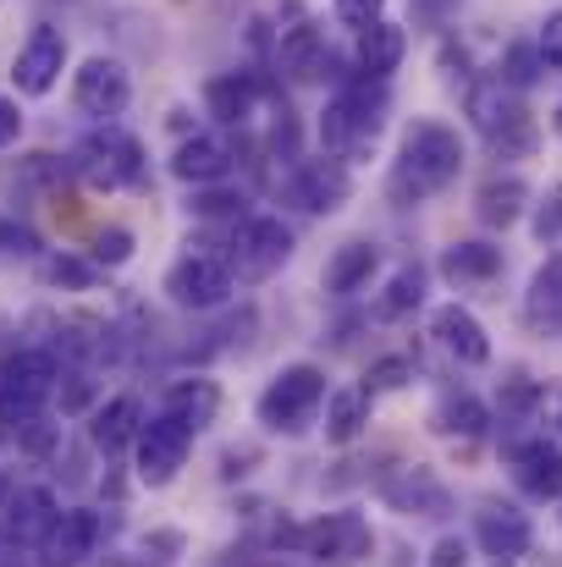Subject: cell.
<instances>
[{"instance_id":"obj_21","label":"cell","mask_w":562,"mask_h":567,"mask_svg":"<svg viewBox=\"0 0 562 567\" xmlns=\"http://www.w3.org/2000/svg\"><path fill=\"white\" fill-rule=\"evenodd\" d=\"M380 496L397 513H419V518H441L447 513V491L430 480V468H402V480H386Z\"/></svg>"},{"instance_id":"obj_22","label":"cell","mask_w":562,"mask_h":567,"mask_svg":"<svg viewBox=\"0 0 562 567\" xmlns=\"http://www.w3.org/2000/svg\"><path fill=\"white\" fill-rule=\"evenodd\" d=\"M419 303H425V270H419V265H402V270H391V276H386V287L375 292L370 320L397 326V320H408Z\"/></svg>"},{"instance_id":"obj_2","label":"cell","mask_w":562,"mask_h":567,"mask_svg":"<svg viewBox=\"0 0 562 567\" xmlns=\"http://www.w3.org/2000/svg\"><path fill=\"white\" fill-rule=\"evenodd\" d=\"M469 122H474V133L486 138V150L497 161H530L535 144H541L530 111L513 100V89L502 78H486V83L469 89Z\"/></svg>"},{"instance_id":"obj_20","label":"cell","mask_w":562,"mask_h":567,"mask_svg":"<svg viewBox=\"0 0 562 567\" xmlns=\"http://www.w3.org/2000/svg\"><path fill=\"white\" fill-rule=\"evenodd\" d=\"M474 540L486 546V557L497 563H519L530 551V518L519 507H486L474 518Z\"/></svg>"},{"instance_id":"obj_3","label":"cell","mask_w":562,"mask_h":567,"mask_svg":"<svg viewBox=\"0 0 562 567\" xmlns=\"http://www.w3.org/2000/svg\"><path fill=\"white\" fill-rule=\"evenodd\" d=\"M67 172H78L94 193L144 188V177H150V166H144V144H139L133 133H122L116 122H105L100 133H89V138L72 150Z\"/></svg>"},{"instance_id":"obj_15","label":"cell","mask_w":562,"mask_h":567,"mask_svg":"<svg viewBox=\"0 0 562 567\" xmlns=\"http://www.w3.org/2000/svg\"><path fill=\"white\" fill-rule=\"evenodd\" d=\"M237 166V150L221 138V133H193L172 150V177L187 188H204V183H226Z\"/></svg>"},{"instance_id":"obj_1","label":"cell","mask_w":562,"mask_h":567,"mask_svg":"<svg viewBox=\"0 0 562 567\" xmlns=\"http://www.w3.org/2000/svg\"><path fill=\"white\" fill-rule=\"evenodd\" d=\"M463 172V138L447 127V122H413L402 133V150L391 161V177H386V198L397 209H413L425 198H436L441 188H452Z\"/></svg>"},{"instance_id":"obj_28","label":"cell","mask_w":562,"mask_h":567,"mask_svg":"<svg viewBox=\"0 0 562 567\" xmlns=\"http://www.w3.org/2000/svg\"><path fill=\"white\" fill-rule=\"evenodd\" d=\"M39 276H44V287H61V292H89V287H100V265L94 259H83V254H44L39 259Z\"/></svg>"},{"instance_id":"obj_41","label":"cell","mask_w":562,"mask_h":567,"mask_svg":"<svg viewBox=\"0 0 562 567\" xmlns=\"http://www.w3.org/2000/svg\"><path fill=\"white\" fill-rule=\"evenodd\" d=\"M22 138V105L11 94H0V150H11Z\"/></svg>"},{"instance_id":"obj_34","label":"cell","mask_w":562,"mask_h":567,"mask_svg":"<svg viewBox=\"0 0 562 567\" xmlns=\"http://www.w3.org/2000/svg\"><path fill=\"white\" fill-rule=\"evenodd\" d=\"M546 72V61H541V50L535 44H508V61H502V83L519 94V89H530L535 78Z\"/></svg>"},{"instance_id":"obj_5","label":"cell","mask_w":562,"mask_h":567,"mask_svg":"<svg viewBox=\"0 0 562 567\" xmlns=\"http://www.w3.org/2000/svg\"><path fill=\"white\" fill-rule=\"evenodd\" d=\"M161 292L177 303V309H193V315H215V309H226L232 303V292H237V276H232V265H226V254H215V248H193L187 243V254L166 270V281H161Z\"/></svg>"},{"instance_id":"obj_24","label":"cell","mask_w":562,"mask_h":567,"mask_svg":"<svg viewBox=\"0 0 562 567\" xmlns=\"http://www.w3.org/2000/svg\"><path fill=\"white\" fill-rule=\"evenodd\" d=\"M166 413H177L187 430L198 435V430L221 413V385H215V380H204V375L172 380V385H166Z\"/></svg>"},{"instance_id":"obj_27","label":"cell","mask_w":562,"mask_h":567,"mask_svg":"<svg viewBox=\"0 0 562 567\" xmlns=\"http://www.w3.org/2000/svg\"><path fill=\"white\" fill-rule=\"evenodd\" d=\"M365 424H370V391L365 385H343V391L326 396V441L331 446H348Z\"/></svg>"},{"instance_id":"obj_30","label":"cell","mask_w":562,"mask_h":567,"mask_svg":"<svg viewBox=\"0 0 562 567\" xmlns=\"http://www.w3.org/2000/svg\"><path fill=\"white\" fill-rule=\"evenodd\" d=\"M187 209H193L198 220H226V226H237V220L248 215V198H243V188H221V183H204V188H193Z\"/></svg>"},{"instance_id":"obj_36","label":"cell","mask_w":562,"mask_h":567,"mask_svg":"<svg viewBox=\"0 0 562 567\" xmlns=\"http://www.w3.org/2000/svg\"><path fill=\"white\" fill-rule=\"evenodd\" d=\"M331 11H337V22H343L348 33H365L370 22L386 17V0H331Z\"/></svg>"},{"instance_id":"obj_33","label":"cell","mask_w":562,"mask_h":567,"mask_svg":"<svg viewBox=\"0 0 562 567\" xmlns=\"http://www.w3.org/2000/svg\"><path fill=\"white\" fill-rule=\"evenodd\" d=\"M133 248H139V243H133V231H127V226H100V231H94L89 259H94L100 270H122V265L133 259Z\"/></svg>"},{"instance_id":"obj_42","label":"cell","mask_w":562,"mask_h":567,"mask_svg":"<svg viewBox=\"0 0 562 567\" xmlns=\"http://www.w3.org/2000/svg\"><path fill=\"white\" fill-rule=\"evenodd\" d=\"M535 396H541V385H530V380H513V385H502V408H508V413H524V408H535Z\"/></svg>"},{"instance_id":"obj_19","label":"cell","mask_w":562,"mask_h":567,"mask_svg":"<svg viewBox=\"0 0 562 567\" xmlns=\"http://www.w3.org/2000/svg\"><path fill=\"white\" fill-rule=\"evenodd\" d=\"M55 513H61V507H55L50 491H39V485H17V502H11V513H6V524H0V540L17 546V551H22V546L33 551L39 535L55 524Z\"/></svg>"},{"instance_id":"obj_17","label":"cell","mask_w":562,"mask_h":567,"mask_svg":"<svg viewBox=\"0 0 562 567\" xmlns=\"http://www.w3.org/2000/svg\"><path fill=\"white\" fill-rule=\"evenodd\" d=\"M513 480L530 502H562V446L552 441L513 446Z\"/></svg>"},{"instance_id":"obj_40","label":"cell","mask_w":562,"mask_h":567,"mask_svg":"<svg viewBox=\"0 0 562 567\" xmlns=\"http://www.w3.org/2000/svg\"><path fill=\"white\" fill-rule=\"evenodd\" d=\"M430 567H469V546H463L458 535H441V540L430 546Z\"/></svg>"},{"instance_id":"obj_29","label":"cell","mask_w":562,"mask_h":567,"mask_svg":"<svg viewBox=\"0 0 562 567\" xmlns=\"http://www.w3.org/2000/svg\"><path fill=\"white\" fill-rule=\"evenodd\" d=\"M486 424H491V408L480 396H469V391H447L441 408H436V430L441 435H480Z\"/></svg>"},{"instance_id":"obj_26","label":"cell","mask_w":562,"mask_h":567,"mask_svg":"<svg viewBox=\"0 0 562 567\" xmlns=\"http://www.w3.org/2000/svg\"><path fill=\"white\" fill-rule=\"evenodd\" d=\"M502 270V248L497 243H452L441 254V276L452 287H469V281H491Z\"/></svg>"},{"instance_id":"obj_35","label":"cell","mask_w":562,"mask_h":567,"mask_svg":"<svg viewBox=\"0 0 562 567\" xmlns=\"http://www.w3.org/2000/svg\"><path fill=\"white\" fill-rule=\"evenodd\" d=\"M408 380H413V364L391 353V359H375V364H370V375H365V391H370V396H380V391H402Z\"/></svg>"},{"instance_id":"obj_11","label":"cell","mask_w":562,"mask_h":567,"mask_svg":"<svg viewBox=\"0 0 562 567\" xmlns=\"http://www.w3.org/2000/svg\"><path fill=\"white\" fill-rule=\"evenodd\" d=\"M39 567H83L100 551V513L94 507H67L55 524L39 535Z\"/></svg>"},{"instance_id":"obj_8","label":"cell","mask_w":562,"mask_h":567,"mask_svg":"<svg viewBox=\"0 0 562 567\" xmlns=\"http://www.w3.org/2000/svg\"><path fill=\"white\" fill-rule=\"evenodd\" d=\"M72 105L94 122H116L133 105V72L116 55H89L72 72Z\"/></svg>"},{"instance_id":"obj_39","label":"cell","mask_w":562,"mask_h":567,"mask_svg":"<svg viewBox=\"0 0 562 567\" xmlns=\"http://www.w3.org/2000/svg\"><path fill=\"white\" fill-rule=\"evenodd\" d=\"M0 254H17V259H33L39 254V237L17 220H0Z\"/></svg>"},{"instance_id":"obj_43","label":"cell","mask_w":562,"mask_h":567,"mask_svg":"<svg viewBox=\"0 0 562 567\" xmlns=\"http://www.w3.org/2000/svg\"><path fill=\"white\" fill-rule=\"evenodd\" d=\"M11 502H17V480L0 468V524H6V513H11Z\"/></svg>"},{"instance_id":"obj_32","label":"cell","mask_w":562,"mask_h":567,"mask_svg":"<svg viewBox=\"0 0 562 567\" xmlns=\"http://www.w3.org/2000/svg\"><path fill=\"white\" fill-rule=\"evenodd\" d=\"M177 551H183V535H177V529H155V535H144L116 567H172Z\"/></svg>"},{"instance_id":"obj_6","label":"cell","mask_w":562,"mask_h":567,"mask_svg":"<svg viewBox=\"0 0 562 567\" xmlns=\"http://www.w3.org/2000/svg\"><path fill=\"white\" fill-rule=\"evenodd\" d=\"M320 408H326V370L320 364H287V370H276L270 385L259 391V402H254L259 424L265 430H282V435L304 430Z\"/></svg>"},{"instance_id":"obj_4","label":"cell","mask_w":562,"mask_h":567,"mask_svg":"<svg viewBox=\"0 0 562 567\" xmlns=\"http://www.w3.org/2000/svg\"><path fill=\"white\" fill-rule=\"evenodd\" d=\"M293 259V226L276 215H243L237 226H226V265L243 287L270 281L282 265Z\"/></svg>"},{"instance_id":"obj_16","label":"cell","mask_w":562,"mask_h":567,"mask_svg":"<svg viewBox=\"0 0 562 567\" xmlns=\"http://www.w3.org/2000/svg\"><path fill=\"white\" fill-rule=\"evenodd\" d=\"M402 55H408V28L391 22V17L370 22L365 33H354V72L359 78H391L402 66Z\"/></svg>"},{"instance_id":"obj_9","label":"cell","mask_w":562,"mask_h":567,"mask_svg":"<svg viewBox=\"0 0 562 567\" xmlns=\"http://www.w3.org/2000/svg\"><path fill=\"white\" fill-rule=\"evenodd\" d=\"M61 72H67V33H61L55 22H39V28L22 39L17 61H11V83H17V94L44 100V94L61 83Z\"/></svg>"},{"instance_id":"obj_18","label":"cell","mask_w":562,"mask_h":567,"mask_svg":"<svg viewBox=\"0 0 562 567\" xmlns=\"http://www.w3.org/2000/svg\"><path fill=\"white\" fill-rule=\"evenodd\" d=\"M139 430H144V402H139V396H111V402H100L94 419H89V441H94L100 457L127 452V446L139 441Z\"/></svg>"},{"instance_id":"obj_12","label":"cell","mask_w":562,"mask_h":567,"mask_svg":"<svg viewBox=\"0 0 562 567\" xmlns=\"http://www.w3.org/2000/svg\"><path fill=\"white\" fill-rule=\"evenodd\" d=\"M265 94H276V83L259 72V66H248V72H221V78H210L204 83V111L221 122V127H248L254 122V111H259V100Z\"/></svg>"},{"instance_id":"obj_45","label":"cell","mask_w":562,"mask_h":567,"mask_svg":"<svg viewBox=\"0 0 562 567\" xmlns=\"http://www.w3.org/2000/svg\"><path fill=\"white\" fill-rule=\"evenodd\" d=\"M558 430H562V396H558Z\"/></svg>"},{"instance_id":"obj_31","label":"cell","mask_w":562,"mask_h":567,"mask_svg":"<svg viewBox=\"0 0 562 567\" xmlns=\"http://www.w3.org/2000/svg\"><path fill=\"white\" fill-rule=\"evenodd\" d=\"M530 315L535 320H562V248L546 259V270L530 281Z\"/></svg>"},{"instance_id":"obj_44","label":"cell","mask_w":562,"mask_h":567,"mask_svg":"<svg viewBox=\"0 0 562 567\" xmlns=\"http://www.w3.org/2000/svg\"><path fill=\"white\" fill-rule=\"evenodd\" d=\"M552 133H558V138H562V105H558V116H552Z\"/></svg>"},{"instance_id":"obj_25","label":"cell","mask_w":562,"mask_h":567,"mask_svg":"<svg viewBox=\"0 0 562 567\" xmlns=\"http://www.w3.org/2000/svg\"><path fill=\"white\" fill-rule=\"evenodd\" d=\"M524 204H530V183H524V177H491L486 188L474 193V215H480L491 231H508V226L524 215Z\"/></svg>"},{"instance_id":"obj_10","label":"cell","mask_w":562,"mask_h":567,"mask_svg":"<svg viewBox=\"0 0 562 567\" xmlns=\"http://www.w3.org/2000/svg\"><path fill=\"white\" fill-rule=\"evenodd\" d=\"M287 193H293V204H304L309 215H337V209L354 198V172H348V161H337V155L298 161L293 177H287Z\"/></svg>"},{"instance_id":"obj_7","label":"cell","mask_w":562,"mask_h":567,"mask_svg":"<svg viewBox=\"0 0 562 567\" xmlns=\"http://www.w3.org/2000/svg\"><path fill=\"white\" fill-rule=\"evenodd\" d=\"M139 485H150V491H166L177 474H183L187 452H193V430H187L177 413H155V419H144V430H139Z\"/></svg>"},{"instance_id":"obj_38","label":"cell","mask_w":562,"mask_h":567,"mask_svg":"<svg viewBox=\"0 0 562 567\" xmlns=\"http://www.w3.org/2000/svg\"><path fill=\"white\" fill-rule=\"evenodd\" d=\"M535 50H541V61L552 66V72H562V6L541 22V33H535Z\"/></svg>"},{"instance_id":"obj_46","label":"cell","mask_w":562,"mask_h":567,"mask_svg":"<svg viewBox=\"0 0 562 567\" xmlns=\"http://www.w3.org/2000/svg\"><path fill=\"white\" fill-rule=\"evenodd\" d=\"M497 567H513V563H497Z\"/></svg>"},{"instance_id":"obj_14","label":"cell","mask_w":562,"mask_h":567,"mask_svg":"<svg viewBox=\"0 0 562 567\" xmlns=\"http://www.w3.org/2000/svg\"><path fill=\"white\" fill-rule=\"evenodd\" d=\"M298 546L315 563H354V557L370 551V529H365L359 513H326L320 524L298 529Z\"/></svg>"},{"instance_id":"obj_13","label":"cell","mask_w":562,"mask_h":567,"mask_svg":"<svg viewBox=\"0 0 562 567\" xmlns=\"http://www.w3.org/2000/svg\"><path fill=\"white\" fill-rule=\"evenodd\" d=\"M430 337H436L441 353H447L452 364H463V370L491 364V337H486V326H480L463 303H441V309L430 315Z\"/></svg>"},{"instance_id":"obj_37","label":"cell","mask_w":562,"mask_h":567,"mask_svg":"<svg viewBox=\"0 0 562 567\" xmlns=\"http://www.w3.org/2000/svg\"><path fill=\"white\" fill-rule=\"evenodd\" d=\"M535 237H541L546 248H562V188L535 209Z\"/></svg>"},{"instance_id":"obj_23","label":"cell","mask_w":562,"mask_h":567,"mask_svg":"<svg viewBox=\"0 0 562 567\" xmlns=\"http://www.w3.org/2000/svg\"><path fill=\"white\" fill-rule=\"evenodd\" d=\"M375 265H380L375 243H365V237L343 243V248L331 254V265H326V292H331V298H354V292L375 276Z\"/></svg>"}]
</instances>
